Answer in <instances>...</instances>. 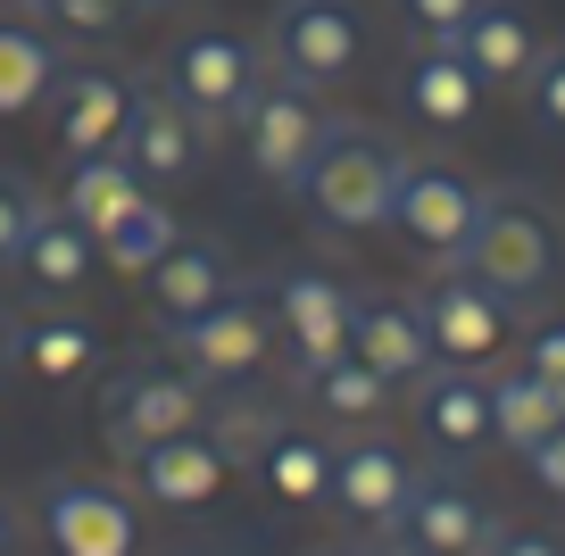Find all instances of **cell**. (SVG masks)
<instances>
[{"instance_id": "1", "label": "cell", "mask_w": 565, "mask_h": 556, "mask_svg": "<svg viewBox=\"0 0 565 556\" xmlns=\"http://www.w3.org/2000/svg\"><path fill=\"white\" fill-rule=\"evenodd\" d=\"M449 266H466L475 282H491L508 308H532V299L557 291L565 249H557V225H548L541 200L491 192V200H482V216H475V233H466V249Z\"/></svg>"}, {"instance_id": "2", "label": "cell", "mask_w": 565, "mask_h": 556, "mask_svg": "<svg viewBox=\"0 0 565 556\" xmlns=\"http://www.w3.org/2000/svg\"><path fill=\"white\" fill-rule=\"evenodd\" d=\"M399 167H407V158L391 150L374 125L333 117V133H324L317 167H308V183H300V200L317 209V225H324V233H374V225L391 216Z\"/></svg>"}, {"instance_id": "3", "label": "cell", "mask_w": 565, "mask_h": 556, "mask_svg": "<svg viewBox=\"0 0 565 556\" xmlns=\"http://www.w3.org/2000/svg\"><path fill=\"white\" fill-rule=\"evenodd\" d=\"M200 416H209V383L183 357H134L100 391V440L117 457H141L175 432H200Z\"/></svg>"}, {"instance_id": "4", "label": "cell", "mask_w": 565, "mask_h": 556, "mask_svg": "<svg viewBox=\"0 0 565 556\" xmlns=\"http://www.w3.org/2000/svg\"><path fill=\"white\" fill-rule=\"evenodd\" d=\"M266 67L308 92H333L366 67V9L358 0H282L266 25Z\"/></svg>"}, {"instance_id": "5", "label": "cell", "mask_w": 565, "mask_h": 556, "mask_svg": "<svg viewBox=\"0 0 565 556\" xmlns=\"http://www.w3.org/2000/svg\"><path fill=\"white\" fill-rule=\"evenodd\" d=\"M233 125H242V141H249V167H258L275 192H300L308 167H317V150H324V133H333V117H324L317 92L291 84V75H275V67L258 75V92L242 100Z\"/></svg>"}, {"instance_id": "6", "label": "cell", "mask_w": 565, "mask_h": 556, "mask_svg": "<svg viewBox=\"0 0 565 556\" xmlns=\"http://www.w3.org/2000/svg\"><path fill=\"white\" fill-rule=\"evenodd\" d=\"M167 357H183L200 383H249L266 357H275V316H266L258 282L249 291H225L216 308L167 324Z\"/></svg>"}, {"instance_id": "7", "label": "cell", "mask_w": 565, "mask_h": 556, "mask_svg": "<svg viewBox=\"0 0 565 556\" xmlns=\"http://www.w3.org/2000/svg\"><path fill=\"white\" fill-rule=\"evenodd\" d=\"M258 75H266V51H258V42L225 34V25H200V34H183L175 51H167L159 84L175 92L200 125H233V117H242V100L258 92Z\"/></svg>"}, {"instance_id": "8", "label": "cell", "mask_w": 565, "mask_h": 556, "mask_svg": "<svg viewBox=\"0 0 565 556\" xmlns=\"http://www.w3.org/2000/svg\"><path fill=\"white\" fill-rule=\"evenodd\" d=\"M258 299H266V316H275V332L291 341L300 374L350 349V316H358V291H350L341 275H324V266H275V275L258 282Z\"/></svg>"}, {"instance_id": "9", "label": "cell", "mask_w": 565, "mask_h": 556, "mask_svg": "<svg viewBox=\"0 0 565 556\" xmlns=\"http://www.w3.org/2000/svg\"><path fill=\"white\" fill-rule=\"evenodd\" d=\"M482 200H491V192H482L475 174H458L449 158H407L383 225L407 233L416 249H433V258H458L466 233H475V216H482Z\"/></svg>"}, {"instance_id": "10", "label": "cell", "mask_w": 565, "mask_h": 556, "mask_svg": "<svg viewBox=\"0 0 565 556\" xmlns=\"http://www.w3.org/2000/svg\"><path fill=\"white\" fill-rule=\"evenodd\" d=\"M482 532H491V506L458 473H416L399 523L383 532V556H475Z\"/></svg>"}, {"instance_id": "11", "label": "cell", "mask_w": 565, "mask_h": 556, "mask_svg": "<svg viewBox=\"0 0 565 556\" xmlns=\"http://www.w3.org/2000/svg\"><path fill=\"white\" fill-rule=\"evenodd\" d=\"M117 150H125V167H134L141 183H183V174L209 158V125H200L167 84H134V108H125Z\"/></svg>"}, {"instance_id": "12", "label": "cell", "mask_w": 565, "mask_h": 556, "mask_svg": "<svg viewBox=\"0 0 565 556\" xmlns=\"http://www.w3.org/2000/svg\"><path fill=\"white\" fill-rule=\"evenodd\" d=\"M42 523H51V548L58 556H134L141 548L134 499L108 490V482H84V473H67V482L42 490Z\"/></svg>"}, {"instance_id": "13", "label": "cell", "mask_w": 565, "mask_h": 556, "mask_svg": "<svg viewBox=\"0 0 565 556\" xmlns=\"http://www.w3.org/2000/svg\"><path fill=\"white\" fill-rule=\"evenodd\" d=\"M424 324H433V349H441V365H482L499 341H508V299L491 291V282H475L466 266H441V275L424 282Z\"/></svg>"}, {"instance_id": "14", "label": "cell", "mask_w": 565, "mask_h": 556, "mask_svg": "<svg viewBox=\"0 0 565 556\" xmlns=\"http://www.w3.org/2000/svg\"><path fill=\"white\" fill-rule=\"evenodd\" d=\"M51 141L67 158H92V150H117V133H125V108H134V84L125 75H108V67H84V58H58V75H51Z\"/></svg>"}, {"instance_id": "15", "label": "cell", "mask_w": 565, "mask_h": 556, "mask_svg": "<svg viewBox=\"0 0 565 556\" xmlns=\"http://www.w3.org/2000/svg\"><path fill=\"white\" fill-rule=\"evenodd\" d=\"M350 357H366L374 374L399 391V383H424V374L441 365V349H433V324H424L416 299H358V316H350Z\"/></svg>"}, {"instance_id": "16", "label": "cell", "mask_w": 565, "mask_h": 556, "mask_svg": "<svg viewBox=\"0 0 565 556\" xmlns=\"http://www.w3.org/2000/svg\"><path fill=\"white\" fill-rule=\"evenodd\" d=\"M407 490H416V466H407L391 440H350V449H333V490H324V499H333L350 523L391 532L399 506H407Z\"/></svg>"}, {"instance_id": "17", "label": "cell", "mask_w": 565, "mask_h": 556, "mask_svg": "<svg viewBox=\"0 0 565 556\" xmlns=\"http://www.w3.org/2000/svg\"><path fill=\"white\" fill-rule=\"evenodd\" d=\"M482 75L466 67L449 42H416V58L399 67V100H407V117L416 125H433V133H458V125H475V108H482Z\"/></svg>"}, {"instance_id": "18", "label": "cell", "mask_w": 565, "mask_h": 556, "mask_svg": "<svg viewBox=\"0 0 565 556\" xmlns=\"http://www.w3.org/2000/svg\"><path fill=\"white\" fill-rule=\"evenodd\" d=\"M134 466V482H141V499L150 506H209L216 490L233 482V466L216 457V440L209 432H175V440H159V449H141V457H125Z\"/></svg>"}, {"instance_id": "19", "label": "cell", "mask_w": 565, "mask_h": 556, "mask_svg": "<svg viewBox=\"0 0 565 556\" xmlns=\"http://www.w3.org/2000/svg\"><path fill=\"white\" fill-rule=\"evenodd\" d=\"M416 424L441 457H475L491 440V383H475L466 365H433L416 383Z\"/></svg>"}, {"instance_id": "20", "label": "cell", "mask_w": 565, "mask_h": 556, "mask_svg": "<svg viewBox=\"0 0 565 556\" xmlns=\"http://www.w3.org/2000/svg\"><path fill=\"white\" fill-rule=\"evenodd\" d=\"M18 275L34 282L42 299H67V291H84V282L100 275V242H92V233L75 225L58 200H42V209H34V233H25V249H18Z\"/></svg>"}, {"instance_id": "21", "label": "cell", "mask_w": 565, "mask_h": 556, "mask_svg": "<svg viewBox=\"0 0 565 556\" xmlns=\"http://www.w3.org/2000/svg\"><path fill=\"white\" fill-rule=\"evenodd\" d=\"M449 51L466 58V67L482 75V84H524L532 58H541V34H532V18L515 9V0H482L475 18H466V34L449 42Z\"/></svg>"}, {"instance_id": "22", "label": "cell", "mask_w": 565, "mask_h": 556, "mask_svg": "<svg viewBox=\"0 0 565 556\" xmlns=\"http://www.w3.org/2000/svg\"><path fill=\"white\" fill-rule=\"evenodd\" d=\"M141 200H150V183H141L134 167H125V150H92V158H67V192H58V209L75 216V225L100 242L117 216H134Z\"/></svg>"}, {"instance_id": "23", "label": "cell", "mask_w": 565, "mask_h": 556, "mask_svg": "<svg viewBox=\"0 0 565 556\" xmlns=\"http://www.w3.org/2000/svg\"><path fill=\"white\" fill-rule=\"evenodd\" d=\"M141 282H150V308H159L167 324H183V316L216 308V299L233 291V258H225L216 242H175Z\"/></svg>"}, {"instance_id": "24", "label": "cell", "mask_w": 565, "mask_h": 556, "mask_svg": "<svg viewBox=\"0 0 565 556\" xmlns=\"http://www.w3.org/2000/svg\"><path fill=\"white\" fill-rule=\"evenodd\" d=\"M51 75H58L51 34L25 18H0V117H34L51 100Z\"/></svg>"}, {"instance_id": "25", "label": "cell", "mask_w": 565, "mask_h": 556, "mask_svg": "<svg viewBox=\"0 0 565 556\" xmlns=\"http://www.w3.org/2000/svg\"><path fill=\"white\" fill-rule=\"evenodd\" d=\"M300 391L317 399V416H333V424H374V416L391 407V383L374 374L366 357H350V349H341V357H324V365H308Z\"/></svg>"}, {"instance_id": "26", "label": "cell", "mask_w": 565, "mask_h": 556, "mask_svg": "<svg viewBox=\"0 0 565 556\" xmlns=\"http://www.w3.org/2000/svg\"><path fill=\"white\" fill-rule=\"evenodd\" d=\"M557 424H565V416H557V391H548L541 374H524V365H515V374H499V383H491V440H508L515 457H532Z\"/></svg>"}, {"instance_id": "27", "label": "cell", "mask_w": 565, "mask_h": 556, "mask_svg": "<svg viewBox=\"0 0 565 556\" xmlns=\"http://www.w3.org/2000/svg\"><path fill=\"white\" fill-rule=\"evenodd\" d=\"M92 357H100V332H92L84 316L18 324V365H25V374H42V383H75V374H92Z\"/></svg>"}, {"instance_id": "28", "label": "cell", "mask_w": 565, "mask_h": 556, "mask_svg": "<svg viewBox=\"0 0 565 556\" xmlns=\"http://www.w3.org/2000/svg\"><path fill=\"white\" fill-rule=\"evenodd\" d=\"M175 242H183L175 216H167L159 200H141L134 216H117V225L100 233V266H117V275H134V282H141V275H150V266H159Z\"/></svg>"}, {"instance_id": "29", "label": "cell", "mask_w": 565, "mask_h": 556, "mask_svg": "<svg viewBox=\"0 0 565 556\" xmlns=\"http://www.w3.org/2000/svg\"><path fill=\"white\" fill-rule=\"evenodd\" d=\"M258 466H266V482H275V499H291V506H317L324 490H333V449H324L317 432H282Z\"/></svg>"}, {"instance_id": "30", "label": "cell", "mask_w": 565, "mask_h": 556, "mask_svg": "<svg viewBox=\"0 0 565 556\" xmlns=\"http://www.w3.org/2000/svg\"><path fill=\"white\" fill-rule=\"evenodd\" d=\"M200 432L216 440V457H225V466H249V457H266V449L282 440V416H275L266 399H209Z\"/></svg>"}, {"instance_id": "31", "label": "cell", "mask_w": 565, "mask_h": 556, "mask_svg": "<svg viewBox=\"0 0 565 556\" xmlns=\"http://www.w3.org/2000/svg\"><path fill=\"white\" fill-rule=\"evenodd\" d=\"M34 209H42V192L25 183L18 167H0V266H18L25 233H34Z\"/></svg>"}, {"instance_id": "32", "label": "cell", "mask_w": 565, "mask_h": 556, "mask_svg": "<svg viewBox=\"0 0 565 556\" xmlns=\"http://www.w3.org/2000/svg\"><path fill=\"white\" fill-rule=\"evenodd\" d=\"M391 9H399V25H407L416 42H458L466 18H475L482 0H391Z\"/></svg>"}, {"instance_id": "33", "label": "cell", "mask_w": 565, "mask_h": 556, "mask_svg": "<svg viewBox=\"0 0 565 556\" xmlns=\"http://www.w3.org/2000/svg\"><path fill=\"white\" fill-rule=\"evenodd\" d=\"M42 18H51L58 34H75V42H100V34H117L125 0H42Z\"/></svg>"}, {"instance_id": "34", "label": "cell", "mask_w": 565, "mask_h": 556, "mask_svg": "<svg viewBox=\"0 0 565 556\" xmlns=\"http://www.w3.org/2000/svg\"><path fill=\"white\" fill-rule=\"evenodd\" d=\"M524 92H532V117H541L548 133H565V51H541V58H532Z\"/></svg>"}, {"instance_id": "35", "label": "cell", "mask_w": 565, "mask_h": 556, "mask_svg": "<svg viewBox=\"0 0 565 556\" xmlns=\"http://www.w3.org/2000/svg\"><path fill=\"white\" fill-rule=\"evenodd\" d=\"M475 556H565L548 532H532V523H499L491 515V532H482V548Z\"/></svg>"}, {"instance_id": "36", "label": "cell", "mask_w": 565, "mask_h": 556, "mask_svg": "<svg viewBox=\"0 0 565 556\" xmlns=\"http://www.w3.org/2000/svg\"><path fill=\"white\" fill-rule=\"evenodd\" d=\"M524 374H541L548 391L565 383V324H541V332L524 341Z\"/></svg>"}, {"instance_id": "37", "label": "cell", "mask_w": 565, "mask_h": 556, "mask_svg": "<svg viewBox=\"0 0 565 556\" xmlns=\"http://www.w3.org/2000/svg\"><path fill=\"white\" fill-rule=\"evenodd\" d=\"M524 466H532V482H541V490H548V499H565V424H557V432H548V440H541V449H532V457H524Z\"/></svg>"}, {"instance_id": "38", "label": "cell", "mask_w": 565, "mask_h": 556, "mask_svg": "<svg viewBox=\"0 0 565 556\" xmlns=\"http://www.w3.org/2000/svg\"><path fill=\"white\" fill-rule=\"evenodd\" d=\"M0 365H18V316L0 308Z\"/></svg>"}, {"instance_id": "39", "label": "cell", "mask_w": 565, "mask_h": 556, "mask_svg": "<svg viewBox=\"0 0 565 556\" xmlns=\"http://www.w3.org/2000/svg\"><path fill=\"white\" fill-rule=\"evenodd\" d=\"M9 548H18V523H9V506H0V556H9Z\"/></svg>"}, {"instance_id": "40", "label": "cell", "mask_w": 565, "mask_h": 556, "mask_svg": "<svg viewBox=\"0 0 565 556\" xmlns=\"http://www.w3.org/2000/svg\"><path fill=\"white\" fill-rule=\"evenodd\" d=\"M125 9H175V0H125Z\"/></svg>"}, {"instance_id": "41", "label": "cell", "mask_w": 565, "mask_h": 556, "mask_svg": "<svg viewBox=\"0 0 565 556\" xmlns=\"http://www.w3.org/2000/svg\"><path fill=\"white\" fill-rule=\"evenodd\" d=\"M9 9H25V18H42V0H9Z\"/></svg>"}, {"instance_id": "42", "label": "cell", "mask_w": 565, "mask_h": 556, "mask_svg": "<svg viewBox=\"0 0 565 556\" xmlns=\"http://www.w3.org/2000/svg\"><path fill=\"white\" fill-rule=\"evenodd\" d=\"M324 556H366V548H324Z\"/></svg>"}, {"instance_id": "43", "label": "cell", "mask_w": 565, "mask_h": 556, "mask_svg": "<svg viewBox=\"0 0 565 556\" xmlns=\"http://www.w3.org/2000/svg\"><path fill=\"white\" fill-rule=\"evenodd\" d=\"M557 416H565V383H557Z\"/></svg>"}, {"instance_id": "44", "label": "cell", "mask_w": 565, "mask_h": 556, "mask_svg": "<svg viewBox=\"0 0 565 556\" xmlns=\"http://www.w3.org/2000/svg\"><path fill=\"white\" fill-rule=\"evenodd\" d=\"M183 556H209V548H183Z\"/></svg>"}]
</instances>
